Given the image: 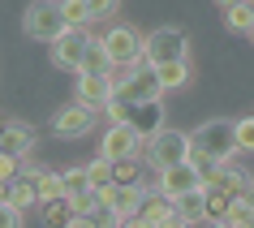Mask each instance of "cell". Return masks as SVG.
Here are the masks:
<instances>
[{
  "instance_id": "cell-1",
  "label": "cell",
  "mask_w": 254,
  "mask_h": 228,
  "mask_svg": "<svg viewBox=\"0 0 254 228\" xmlns=\"http://www.w3.org/2000/svg\"><path fill=\"white\" fill-rule=\"evenodd\" d=\"M190 151H198V155H207L211 164H233V155H237V129H233V121L228 116H215V121H202L194 134H190Z\"/></svg>"
},
{
  "instance_id": "cell-2",
  "label": "cell",
  "mask_w": 254,
  "mask_h": 228,
  "mask_svg": "<svg viewBox=\"0 0 254 228\" xmlns=\"http://www.w3.org/2000/svg\"><path fill=\"white\" fill-rule=\"evenodd\" d=\"M108 82H112V99L125 108H138V104H151V99H164L160 82L147 65L138 69H108Z\"/></svg>"
},
{
  "instance_id": "cell-3",
  "label": "cell",
  "mask_w": 254,
  "mask_h": 228,
  "mask_svg": "<svg viewBox=\"0 0 254 228\" xmlns=\"http://www.w3.org/2000/svg\"><path fill=\"white\" fill-rule=\"evenodd\" d=\"M173 60H190V39L181 26H160L151 35H142V65L147 69L173 65Z\"/></svg>"
},
{
  "instance_id": "cell-4",
  "label": "cell",
  "mask_w": 254,
  "mask_h": 228,
  "mask_svg": "<svg viewBox=\"0 0 254 228\" xmlns=\"http://www.w3.org/2000/svg\"><path fill=\"white\" fill-rule=\"evenodd\" d=\"M190 160V134L186 129H160L155 138H147V151H142V164L151 172H168L177 164Z\"/></svg>"
},
{
  "instance_id": "cell-5",
  "label": "cell",
  "mask_w": 254,
  "mask_h": 228,
  "mask_svg": "<svg viewBox=\"0 0 254 228\" xmlns=\"http://www.w3.org/2000/svg\"><path fill=\"white\" fill-rule=\"evenodd\" d=\"M22 30H26V39L52 48V43L69 30L65 26V13H61V0H30L26 17H22Z\"/></svg>"
},
{
  "instance_id": "cell-6",
  "label": "cell",
  "mask_w": 254,
  "mask_h": 228,
  "mask_svg": "<svg viewBox=\"0 0 254 228\" xmlns=\"http://www.w3.org/2000/svg\"><path fill=\"white\" fill-rule=\"evenodd\" d=\"M99 48H104V56H108L112 69H138L142 65V35H138L134 26L112 22V26L99 35Z\"/></svg>"
},
{
  "instance_id": "cell-7",
  "label": "cell",
  "mask_w": 254,
  "mask_h": 228,
  "mask_svg": "<svg viewBox=\"0 0 254 228\" xmlns=\"http://www.w3.org/2000/svg\"><path fill=\"white\" fill-rule=\"evenodd\" d=\"M95 121H99V112H95V108L69 99V104H61V108L52 112V134H56V138H82V134H91Z\"/></svg>"
},
{
  "instance_id": "cell-8",
  "label": "cell",
  "mask_w": 254,
  "mask_h": 228,
  "mask_svg": "<svg viewBox=\"0 0 254 228\" xmlns=\"http://www.w3.org/2000/svg\"><path fill=\"white\" fill-rule=\"evenodd\" d=\"M91 30H65L61 39L52 43V65L56 69H69V73H82L86 65V52H91Z\"/></svg>"
},
{
  "instance_id": "cell-9",
  "label": "cell",
  "mask_w": 254,
  "mask_h": 228,
  "mask_svg": "<svg viewBox=\"0 0 254 228\" xmlns=\"http://www.w3.org/2000/svg\"><path fill=\"white\" fill-rule=\"evenodd\" d=\"M142 151H147V142L129 129V125H108L104 129V142H99V155L112 164L121 160H142Z\"/></svg>"
},
{
  "instance_id": "cell-10",
  "label": "cell",
  "mask_w": 254,
  "mask_h": 228,
  "mask_svg": "<svg viewBox=\"0 0 254 228\" xmlns=\"http://www.w3.org/2000/svg\"><path fill=\"white\" fill-rule=\"evenodd\" d=\"M160 181H155V194H164L168 202H181L186 194H198L202 189V176L190 168V164H177V168H168V172H155Z\"/></svg>"
},
{
  "instance_id": "cell-11",
  "label": "cell",
  "mask_w": 254,
  "mask_h": 228,
  "mask_svg": "<svg viewBox=\"0 0 254 228\" xmlns=\"http://www.w3.org/2000/svg\"><path fill=\"white\" fill-rule=\"evenodd\" d=\"M99 198V207H108V211L117 215V220H134L138 207H142V198H147V189L142 185H108L95 194Z\"/></svg>"
},
{
  "instance_id": "cell-12",
  "label": "cell",
  "mask_w": 254,
  "mask_h": 228,
  "mask_svg": "<svg viewBox=\"0 0 254 228\" xmlns=\"http://www.w3.org/2000/svg\"><path fill=\"white\" fill-rule=\"evenodd\" d=\"M73 99L86 108H95V112H104L108 104H112V82L99 78V73H78L73 78Z\"/></svg>"
},
{
  "instance_id": "cell-13",
  "label": "cell",
  "mask_w": 254,
  "mask_h": 228,
  "mask_svg": "<svg viewBox=\"0 0 254 228\" xmlns=\"http://www.w3.org/2000/svg\"><path fill=\"white\" fill-rule=\"evenodd\" d=\"M125 125H129L142 142H147V138H155V134L164 129V99H151V104L129 108V121H125Z\"/></svg>"
},
{
  "instance_id": "cell-14",
  "label": "cell",
  "mask_w": 254,
  "mask_h": 228,
  "mask_svg": "<svg viewBox=\"0 0 254 228\" xmlns=\"http://www.w3.org/2000/svg\"><path fill=\"white\" fill-rule=\"evenodd\" d=\"M35 125L26 121H9V129H4V138H0V151H9L13 160H30V151H35Z\"/></svg>"
},
{
  "instance_id": "cell-15",
  "label": "cell",
  "mask_w": 254,
  "mask_h": 228,
  "mask_svg": "<svg viewBox=\"0 0 254 228\" xmlns=\"http://www.w3.org/2000/svg\"><path fill=\"white\" fill-rule=\"evenodd\" d=\"M134 220H142V224H151V228H164L168 220H181V215H177V202H168L164 194H147Z\"/></svg>"
},
{
  "instance_id": "cell-16",
  "label": "cell",
  "mask_w": 254,
  "mask_h": 228,
  "mask_svg": "<svg viewBox=\"0 0 254 228\" xmlns=\"http://www.w3.org/2000/svg\"><path fill=\"white\" fill-rule=\"evenodd\" d=\"M9 207H17V211H39V194H35V176H17L13 185H9Z\"/></svg>"
},
{
  "instance_id": "cell-17",
  "label": "cell",
  "mask_w": 254,
  "mask_h": 228,
  "mask_svg": "<svg viewBox=\"0 0 254 228\" xmlns=\"http://www.w3.org/2000/svg\"><path fill=\"white\" fill-rule=\"evenodd\" d=\"M151 73L160 82V91H181L190 82V60H173V65H160V69H151Z\"/></svg>"
},
{
  "instance_id": "cell-18",
  "label": "cell",
  "mask_w": 254,
  "mask_h": 228,
  "mask_svg": "<svg viewBox=\"0 0 254 228\" xmlns=\"http://www.w3.org/2000/svg\"><path fill=\"white\" fill-rule=\"evenodd\" d=\"M202 202H207V224H220L224 211L233 207V194H224V189L211 181V185H202Z\"/></svg>"
},
{
  "instance_id": "cell-19",
  "label": "cell",
  "mask_w": 254,
  "mask_h": 228,
  "mask_svg": "<svg viewBox=\"0 0 254 228\" xmlns=\"http://www.w3.org/2000/svg\"><path fill=\"white\" fill-rule=\"evenodd\" d=\"M61 13H65V26L69 30H91V9H86V0H61Z\"/></svg>"
},
{
  "instance_id": "cell-20",
  "label": "cell",
  "mask_w": 254,
  "mask_h": 228,
  "mask_svg": "<svg viewBox=\"0 0 254 228\" xmlns=\"http://www.w3.org/2000/svg\"><path fill=\"white\" fill-rule=\"evenodd\" d=\"M142 168H147L142 160H121V164H112V185H142ZM142 189H147V185H142Z\"/></svg>"
},
{
  "instance_id": "cell-21",
  "label": "cell",
  "mask_w": 254,
  "mask_h": 228,
  "mask_svg": "<svg viewBox=\"0 0 254 228\" xmlns=\"http://www.w3.org/2000/svg\"><path fill=\"white\" fill-rule=\"evenodd\" d=\"M228 228H254V198H233V207L224 211Z\"/></svg>"
},
{
  "instance_id": "cell-22",
  "label": "cell",
  "mask_w": 254,
  "mask_h": 228,
  "mask_svg": "<svg viewBox=\"0 0 254 228\" xmlns=\"http://www.w3.org/2000/svg\"><path fill=\"white\" fill-rule=\"evenodd\" d=\"M177 215H181L186 224H207V202H202V189H198V194H186V198L177 202Z\"/></svg>"
},
{
  "instance_id": "cell-23",
  "label": "cell",
  "mask_w": 254,
  "mask_h": 228,
  "mask_svg": "<svg viewBox=\"0 0 254 228\" xmlns=\"http://www.w3.org/2000/svg\"><path fill=\"white\" fill-rule=\"evenodd\" d=\"M224 26L233 35H250L254 26V4H237V9H224Z\"/></svg>"
},
{
  "instance_id": "cell-24",
  "label": "cell",
  "mask_w": 254,
  "mask_h": 228,
  "mask_svg": "<svg viewBox=\"0 0 254 228\" xmlns=\"http://www.w3.org/2000/svg\"><path fill=\"white\" fill-rule=\"evenodd\" d=\"M86 181H91V189L99 194V189L112 185V160H104V155H95L91 164H86Z\"/></svg>"
},
{
  "instance_id": "cell-25",
  "label": "cell",
  "mask_w": 254,
  "mask_h": 228,
  "mask_svg": "<svg viewBox=\"0 0 254 228\" xmlns=\"http://www.w3.org/2000/svg\"><path fill=\"white\" fill-rule=\"evenodd\" d=\"M39 211H43V224H48V228H65L69 220H73V207H69L65 198L48 202V207H39Z\"/></svg>"
},
{
  "instance_id": "cell-26",
  "label": "cell",
  "mask_w": 254,
  "mask_h": 228,
  "mask_svg": "<svg viewBox=\"0 0 254 228\" xmlns=\"http://www.w3.org/2000/svg\"><path fill=\"white\" fill-rule=\"evenodd\" d=\"M108 56H104V48H99V35L91 39V52H86V65H82V73H99V78H108Z\"/></svg>"
},
{
  "instance_id": "cell-27",
  "label": "cell",
  "mask_w": 254,
  "mask_h": 228,
  "mask_svg": "<svg viewBox=\"0 0 254 228\" xmlns=\"http://www.w3.org/2000/svg\"><path fill=\"white\" fill-rule=\"evenodd\" d=\"M233 129H237V151H254V112L233 121Z\"/></svg>"
},
{
  "instance_id": "cell-28",
  "label": "cell",
  "mask_w": 254,
  "mask_h": 228,
  "mask_svg": "<svg viewBox=\"0 0 254 228\" xmlns=\"http://www.w3.org/2000/svg\"><path fill=\"white\" fill-rule=\"evenodd\" d=\"M22 176V160H13L9 151H0V185H13Z\"/></svg>"
},
{
  "instance_id": "cell-29",
  "label": "cell",
  "mask_w": 254,
  "mask_h": 228,
  "mask_svg": "<svg viewBox=\"0 0 254 228\" xmlns=\"http://www.w3.org/2000/svg\"><path fill=\"white\" fill-rule=\"evenodd\" d=\"M86 9H91L95 22H112L117 9H121V0H86Z\"/></svg>"
},
{
  "instance_id": "cell-30",
  "label": "cell",
  "mask_w": 254,
  "mask_h": 228,
  "mask_svg": "<svg viewBox=\"0 0 254 228\" xmlns=\"http://www.w3.org/2000/svg\"><path fill=\"white\" fill-rule=\"evenodd\" d=\"M0 228H22V211L9 207V202H0Z\"/></svg>"
},
{
  "instance_id": "cell-31",
  "label": "cell",
  "mask_w": 254,
  "mask_h": 228,
  "mask_svg": "<svg viewBox=\"0 0 254 228\" xmlns=\"http://www.w3.org/2000/svg\"><path fill=\"white\" fill-rule=\"evenodd\" d=\"M65 228H95V220H91V215H73Z\"/></svg>"
},
{
  "instance_id": "cell-32",
  "label": "cell",
  "mask_w": 254,
  "mask_h": 228,
  "mask_svg": "<svg viewBox=\"0 0 254 228\" xmlns=\"http://www.w3.org/2000/svg\"><path fill=\"white\" fill-rule=\"evenodd\" d=\"M117 228H151V224H142V220H121Z\"/></svg>"
},
{
  "instance_id": "cell-33",
  "label": "cell",
  "mask_w": 254,
  "mask_h": 228,
  "mask_svg": "<svg viewBox=\"0 0 254 228\" xmlns=\"http://www.w3.org/2000/svg\"><path fill=\"white\" fill-rule=\"evenodd\" d=\"M220 9H237V4H250V0H215Z\"/></svg>"
},
{
  "instance_id": "cell-34",
  "label": "cell",
  "mask_w": 254,
  "mask_h": 228,
  "mask_svg": "<svg viewBox=\"0 0 254 228\" xmlns=\"http://www.w3.org/2000/svg\"><path fill=\"white\" fill-rule=\"evenodd\" d=\"M164 228H190V224H186V220H168Z\"/></svg>"
},
{
  "instance_id": "cell-35",
  "label": "cell",
  "mask_w": 254,
  "mask_h": 228,
  "mask_svg": "<svg viewBox=\"0 0 254 228\" xmlns=\"http://www.w3.org/2000/svg\"><path fill=\"white\" fill-rule=\"evenodd\" d=\"M4 129H9V116H4V112H0V138H4Z\"/></svg>"
},
{
  "instance_id": "cell-36",
  "label": "cell",
  "mask_w": 254,
  "mask_h": 228,
  "mask_svg": "<svg viewBox=\"0 0 254 228\" xmlns=\"http://www.w3.org/2000/svg\"><path fill=\"white\" fill-rule=\"evenodd\" d=\"M0 202H9V185H0Z\"/></svg>"
},
{
  "instance_id": "cell-37",
  "label": "cell",
  "mask_w": 254,
  "mask_h": 228,
  "mask_svg": "<svg viewBox=\"0 0 254 228\" xmlns=\"http://www.w3.org/2000/svg\"><path fill=\"white\" fill-rule=\"evenodd\" d=\"M207 228H228V224H224V220H220V224H207Z\"/></svg>"
},
{
  "instance_id": "cell-38",
  "label": "cell",
  "mask_w": 254,
  "mask_h": 228,
  "mask_svg": "<svg viewBox=\"0 0 254 228\" xmlns=\"http://www.w3.org/2000/svg\"><path fill=\"white\" fill-rule=\"evenodd\" d=\"M250 43H254V26H250Z\"/></svg>"
}]
</instances>
